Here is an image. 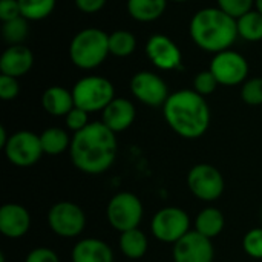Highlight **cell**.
I'll return each instance as SVG.
<instances>
[{
    "mask_svg": "<svg viewBox=\"0 0 262 262\" xmlns=\"http://www.w3.org/2000/svg\"><path fill=\"white\" fill-rule=\"evenodd\" d=\"M64 123H66V127H68L71 132L77 134V132L83 130V129L91 123V121H89V112H86V111H83V109L74 106V107L71 109V112L64 117Z\"/></svg>",
    "mask_w": 262,
    "mask_h": 262,
    "instance_id": "obj_32",
    "label": "cell"
},
{
    "mask_svg": "<svg viewBox=\"0 0 262 262\" xmlns=\"http://www.w3.org/2000/svg\"><path fill=\"white\" fill-rule=\"evenodd\" d=\"M118 141L103 121H91L83 130L72 135L69 157L75 169L86 175L107 172L117 158Z\"/></svg>",
    "mask_w": 262,
    "mask_h": 262,
    "instance_id": "obj_1",
    "label": "cell"
},
{
    "mask_svg": "<svg viewBox=\"0 0 262 262\" xmlns=\"http://www.w3.org/2000/svg\"><path fill=\"white\" fill-rule=\"evenodd\" d=\"M75 5L84 14H95L104 8L106 0H75Z\"/></svg>",
    "mask_w": 262,
    "mask_h": 262,
    "instance_id": "obj_36",
    "label": "cell"
},
{
    "mask_svg": "<svg viewBox=\"0 0 262 262\" xmlns=\"http://www.w3.org/2000/svg\"><path fill=\"white\" fill-rule=\"evenodd\" d=\"M25 262H60V258L49 247H35L26 255Z\"/></svg>",
    "mask_w": 262,
    "mask_h": 262,
    "instance_id": "obj_34",
    "label": "cell"
},
{
    "mask_svg": "<svg viewBox=\"0 0 262 262\" xmlns=\"http://www.w3.org/2000/svg\"><path fill=\"white\" fill-rule=\"evenodd\" d=\"M132 95L143 104L150 107H163L169 98V88L166 81L155 72L140 71L129 83Z\"/></svg>",
    "mask_w": 262,
    "mask_h": 262,
    "instance_id": "obj_12",
    "label": "cell"
},
{
    "mask_svg": "<svg viewBox=\"0 0 262 262\" xmlns=\"http://www.w3.org/2000/svg\"><path fill=\"white\" fill-rule=\"evenodd\" d=\"M118 249L127 259H141L149 249V239L146 233L138 227L120 233Z\"/></svg>",
    "mask_w": 262,
    "mask_h": 262,
    "instance_id": "obj_21",
    "label": "cell"
},
{
    "mask_svg": "<svg viewBox=\"0 0 262 262\" xmlns=\"http://www.w3.org/2000/svg\"><path fill=\"white\" fill-rule=\"evenodd\" d=\"M8 140H9V135L6 132V127L5 126H0V147L2 149L5 147V144L8 143Z\"/></svg>",
    "mask_w": 262,
    "mask_h": 262,
    "instance_id": "obj_37",
    "label": "cell"
},
{
    "mask_svg": "<svg viewBox=\"0 0 262 262\" xmlns=\"http://www.w3.org/2000/svg\"><path fill=\"white\" fill-rule=\"evenodd\" d=\"M187 187L195 198L204 203H212L223 196L226 183L218 167L209 163H200L189 170Z\"/></svg>",
    "mask_w": 262,
    "mask_h": 262,
    "instance_id": "obj_9",
    "label": "cell"
},
{
    "mask_svg": "<svg viewBox=\"0 0 262 262\" xmlns=\"http://www.w3.org/2000/svg\"><path fill=\"white\" fill-rule=\"evenodd\" d=\"M241 100L249 106H262V77L247 78L241 84Z\"/></svg>",
    "mask_w": 262,
    "mask_h": 262,
    "instance_id": "obj_28",
    "label": "cell"
},
{
    "mask_svg": "<svg viewBox=\"0 0 262 262\" xmlns=\"http://www.w3.org/2000/svg\"><path fill=\"white\" fill-rule=\"evenodd\" d=\"M218 86H220V83H218L216 77L213 75V72L210 69L201 71L193 78V91L198 92L203 97L212 95L216 91Z\"/></svg>",
    "mask_w": 262,
    "mask_h": 262,
    "instance_id": "obj_30",
    "label": "cell"
},
{
    "mask_svg": "<svg viewBox=\"0 0 262 262\" xmlns=\"http://www.w3.org/2000/svg\"><path fill=\"white\" fill-rule=\"evenodd\" d=\"M72 137L68 135V132L61 127H48L40 134V143L45 155L57 157L69 152Z\"/></svg>",
    "mask_w": 262,
    "mask_h": 262,
    "instance_id": "obj_23",
    "label": "cell"
},
{
    "mask_svg": "<svg viewBox=\"0 0 262 262\" xmlns=\"http://www.w3.org/2000/svg\"><path fill=\"white\" fill-rule=\"evenodd\" d=\"M86 213L72 201H58L48 210V226L60 238L72 239L83 233L86 227Z\"/></svg>",
    "mask_w": 262,
    "mask_h": 262,
    "instance_id": "obj_8",
    "label": "cell"
},
{
    "mask_svg": "<svg viewBox=\"0 0 262 262\" xmlns=\"http://www.w3.org/2000/svg\"><path fill=\"white\" fill-rule=\"evenodd\" d=\"M57 0H18L21 17L28 21H37L49 17L55 8Z\"/></svg>",
    "mask_w": 262,
    "mask_h": 262,
    "instance_id": "obj_26",
    "label": "cell"
},
{
    "mask_svg": "<svg viewBox=\"0 0 262 262\" xmlns=\"http://www.w3.org/2000/svg\"><path fill=\"white\" fill-rule=\"evenodd\" d=\"M190 216L184 209L169 206L155 212L150 220V233L157 241L173 246L190 232Z\"/></svg>",
    "mask_w": 262,
    "mask_h": 262,
    "instance_id": "obj_7",
    "label": "cell"
},
{
    "mask_svg": "<svg viewBox=\"0 0 262 262\" xmlns=\"http://www.w3.org/2000/svg\"><path fill=\"white\" fill-rule=\"evenodd\" d=\"M6 160L20 169L35 166L45 155L40 143V135L31 130H17L9 135L8 143L3 147Z\"/></svg>",
    "mask_w": 262,
    "mask_h": 262,
    "instance_id": "obj_10",
    "label": "cell"
},
{
    "mask_svg": "<svg viewBox=\"0 0 262 262\" xmlns=\"http://www.w3.org/2000/svg\"><path fill=\"white\" fill-rule=\"evenodd\" d=\"M255 9H258L262 14V0H255Z\"/></svg>",
    "mask_w": 262,
    "mask_h": 262,
    "instance_id": "obj_38",
    "label": "cell"
},
{
    "mask_svg": "<svg viewBox=\"0 0 262 262\" xmlns=\"http://www.w3.org/2000/svg\"><path fill=\"white\" fill-rule=\"evenodd\" d=\"M41 106L52 117H66L75 106L72 91L61 86H49L41 95Z\"/></svg>",
    "mask_w": 262,
    "mask_h": 262,
    "instance_id": "obj_19",
    "label": "cell"
},
{
    "mask_svg": "<svg viewBox=\"0 0 262 262\" xmlns=\"http://www.w3.org/2000/svg\"><path fill=\"white\" fill-rule=\"evenodd\" d=\"M170 2H175V3H184V2H189V0H170Z\"/></svg>",
    "mask_w": 262,
    "mask_h": 262,
    "instance_id": "obj_39",
    "label": "cell"
},
{
    "mask_svg": "<svg viewBox=\"0 0 262 262\" xmlns=\"http://www.w3.org/2000/svg\"><path fill=\"white\" fill-rule=\"evenodd\" d=\"M173 262H213L215 247L212 239L190 230L172 249Z\"/></svg>",
    "mask_w": 262,
    "mask_h": 262,
    "instance_id": "obj_13",
    "label": "cell"
},
{
    "mask_svg": "<svg viewBox=\"0 0 262 262\" xmlns=\"http://www.w3.org/2000/svg\"><path fill=\"white\" fill-rule=\"evenodd\" d=\"M18 17H21L18 0H0V20L3 23Z\"/></svg>",
    "mask_w": 262,
    "mask_h": 262,
    "instance_id": "obj_35",
    "label": "cell"
},
{
    "mask_svg": "<svg viewBox=\"0 0 262 262\" xmlns=\"http://www.w3.org/2000/svg\"><path fill=\"white\" fill-rule=\"evenodd\" d=\"M163 115L167 126L181 138L196 140L203 137L210 126V107L206 97L193 89H180L169 95L163 106Z\"/></svg>",
    "mask_w": 262,
    "mask_h": 262,
    "instance_id": "obj_2",
    "label": "cell"
},
{
    "mask_svg": "<svg viewBox=\"0 0 262 262\" xmlns=\"http://www.w3.org/2000/svg\"><path fill=\"white\" fill-rule=\"evenodd\" d=\"M137 48V38L130 31L117 29L109 34V52L115 57H129Z\"/></svg>",
    "mask_w": 262,
    "mask_h": 262,
    "instance_id": "obj_25",
    "label": "cell"
},
{
    "mask_svg": "<svg viewBox=\"0 0 262 262\" xmlns=\"http://www.w3.org/2000/svg\"><path fill=\"white\" fill-rule=\"evenodd\" d=\"M143 203L132 192L115 193L106 206V220L109 226L120 233L138 229L143 221Z\"/></svg>",
    "mask_w": 262,
    "mask_h": 262,
    "instance_id": "obj_6",
    "label": "cell"
},
{
    "mask_svg": "<svg viewBox=\"0 0 262 262\" xmlns=\"http://www.w3.org/2000/svg\"><path fill=\"white\" fill-rule=\"evenodd\" d=\"M218 8L233 18H239L253 9L255 0H216Z\"/></svg>",
    "mask_w": 262,
    "mask_h": 262,
    "instance_id": "obj_31",
    "label": "cell"
},
{
    "mask_svg": "<svg viewBox=\"0 0 262 262\" xmlns=\"http://www.w3.org/2000/svg\"><path fill=\"white\" fill-rule=\"evenodd\" d=\"M137 117L134 103L127 98H114L101 112V121L115 134L127 130Z\"/></svg>",
    "mask_w": 262,
    "mask_h": 262,
    "instance_id": "obj_16",
    "label": "cell"
},
{
    "mask_svg": "<svg viewBox=\"0 0 262 262\" xmlns=\"http://www.w3.org/2000/svg\"><path fill=\"white\" fill-rule=\"evenodd\" d=\"M34 64V55L29 48L25 45L8 46L0 57V72L9 77H23L26 75Z\"/></svg>",
    "mask_w": 262,
    "mask_h": 262,
    "instance_id": "obj_17",
    "label": "cell"
},
{
    "mask_svg": "<svg viewBox=\"0 0 262 262\" xmlns=\"http://www.w3.org/2000/svg\"><path fill=\"white\" fill-rule=\"evenodd\" d=\"M72 262H114V250L98 238H83L71 252Z\"/></svg>",
    "mask_w": 262,
    "mask_h": 262,
    "instance_id": "obj_18",
    "label": "cell"
},
{
    "mask_svg": "<svg viewBox=\"0 0 262 262\" xmlns=\"http://www.w3.org/2000/svg\"><path fill=\"white\" fill-rule=\"evenodd\" d=\"M238 35L247 41L262 40V14L258 9H252L243 17L236 18Z\"/></svg>",
    "mask_w": 262,
    "mask_h": 262,
    "instance_id": "obj_24",
    "label": "cell"
},
{
    "mask_svg": "<svg viewBox=\"0 0 262 262\" xmlns=\"http://www.w3.org/2000/svg\"><path fill=\"white\" fill-rule=\"evenodd\" d=\"M109 54V34L98 28L78 31L69 43L71 61L84 71H91L103 64Z\"/></svg>",
    "mask_w": 262,
    "mask_h": 262,
    "instance_id": "obj_4",
    "label": "cell"
},
{
    "mask_svg": "<svg viewBox=\"0 0 262 262\" xmlns=\"http://www.w3.org/2000/svg\"><path fill=\"white\" fill-rule=\"evenodd\" d=\"M28 31H29V26H28V20L25 17H18V18L5 21L3 26H2L3 40L9 46L23 45L25 38L28 37Z\"/></svg>",
    "mask_w": 262,
    "mask_h": 262,
    "instance_id": "obj_27",
    "label": "cell"
},
{
    "mask_svg": "<svg viewBox=\"0 0 262 262\" xmlns=\"http://www.w3.org/2000/svg\"><path fill=\"white\" fill-rule=\"evenodd\" d=\"M146 54L152 64L161 71H175L183 66V54L178 45L164 34H154L146 43Z\"/></svg>",
    "mask_w": 262,
    "mask_h": 262,
    "instance_id": "obj_14",
    "label": "cell"
},
{
    "mask_svg": "<svg viewBox=\"0 0 262 262\" xmlns=\"http://www.w3.org/2000/svg\"><path fill=\"white\" fill-rule=\"evenodd\" d=\"M261 220H262V213H261Z\"/></svg>",
    "mask_w": 262,
    "mask_h": 262,
    "instance_id": "obj_41",
    "label": "cell"
},
{
    "mask_svg": "<svg viewBox=\"0 0 262 262\" xmlns=\"http://www.w3.org/2000/svg\"><path fill=\"white\" fill-rule=\"evenodd\" d=\"M209 69L221 86H238L249 77V63L246 57L232 49L215 54Z\"/></svg>",
    "mask_w": 262,
    "mask_h": 262,
    "instance_id": "obj_11",
    "label": "cell"
},
{
    "mask_svg": "<svg viewBox=\"0 0 262 262\" xmlns=\"http://www.w3.org/2000/svg\"><path fill=\"white\" fill-rule=\"evenodd\" d=\"M31 229V215L18 203H6L0 207V233L9 239L23 238Z\"/></svg>",
    "mask_w": 262,
    "mask_h": 262,
    "instance_id": "obj_15",
    "label": "cell"
},
{
    "mask_svg": "<svg viewBox=\"0 0 262 262\" xmlns=\"http://www.w3.org/2000/svg\"><path fill=\"white\" fill-rule=\"evenodd\" d=\"M224 226H226L224 213L213 206L204 207L193 221V230L209 239L220 236L224 230Z\"/></svg>",
    "mask_w": 262,
    "mask_h": 262,
    "instance_id": "obj_20",
    "label": "cell"
},
{
    "mask_svg": "<svg viewBox=\"0 0 262 262\" xmlns=\"http://www.w3.org/2000/svg\"><path fill=\"white\" fill-rule=\"evenodd\" d=\"M18 92H20V84L17 78L2 74L0 75V98L3 101H11L17 98Z\"/></svg>",
    "mask_w": 262,
    "mask_h": 262,
    "instance_id": "obj_33",
    "label": "cell"
},
{
    "mask_svg": "<svg viewBox=\"0 0 262 262\" xmlns=\"http://www.w3.org/2000/svg\"><path fill=\"white\" fill-rule=\"evenodd\" d=\"M189 34L200 49L212 54L230 49L239 37L236 18L226 14L218 6L200 9L190 20Z\"/></svg>",
    "mask_w": 262,
    "mask_h": 262,
    "instance_id": "obj_3",
    "label": "cell"
},
{
    "mask_svg": "<svg viewBox=\"0 0 262 262\" xmlns=\"http://www.w3.org/2000/svg\"><path fill=\"white\" fill-rule=\"evenodd\" d=\"M74 103L77 107L92 114L104 111L115 98V88L111 80L101 75H86L72 88Z\"/></svg>",
    "mask_w": 262,
    "mask_h": 262,
    "instance_id": "obj_5",
    "label": "cell"
},
{
    "mask_svg": "<svg viewBox=\"0 0 262 262\" xmlns=\"http://www.w3.org/2000/svg\"><path fill=\"white\" fill-rule=\"evenodd\" d=\"M243 250L252 259H262V227L250 229L244 235Z\"/></svg>",
    "mask_w": 262,
    "mask_h": 262,
    "instance_id": "obj_29",
    "label": "cell"
},
{
    "mask_svg": "<svg viewBox=\"0 0 262 262\" xmlns=\"http://www.w3.org/2000/svg\"><path fill=\"white\" fill-rule=\"evenodd\" d=\"M169 0H127V12L129 15L143 23L158 20L167 6Z\"/></svg>",
    "mask_w": 262,
    "mask_h": 262,
    "instance_id": "obj_22",
    "label": "cell"
},
{
    "mask_svg": "<svg viewBox=\"0 0 262 262\" xmlns=\"http://www.w3.org/2000/svg\"><path fill=\"white\" fill-rule=\"evenodd\" d=\"M0 262H5V255H3V252L0 253Z\"/></svg>",
    "mask_w": 262,
    "mask_h": 262,
    "instance_id": "obj_40",
    "label": "cell"
}]
</instances>
